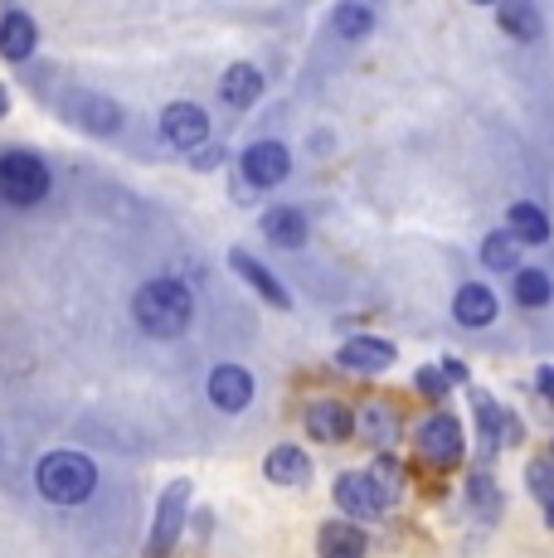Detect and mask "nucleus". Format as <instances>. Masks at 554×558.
I'll use <instances>...</instances> for the list:
<instances>
[{
  "instance_id": "17",
  "label": "nucleus",
  "mask_w": 554,
  "mask_h": 558,
  "mask_svg": "<svg viewBox=\"0 0 554 558\" xmlns=\"http://www.w3.org/2000/svg\"><path fill=\"white\" fill-rule=\"evenodd\" d=\"M263 233H268L277 248H302V243H306L302 209H268V219H263Z\"/></svg>"
},
{
  "instance_id": "31",
  "label": "nucleus",
  "mask_w": 554,
  "mask_h": 558,
  "mask_svg": "<svg viewBox=\"0 0 554 558\" xmlns=\"http://www.w3.org/2000/svg\"><path fill=\"white\" fill-rule=\"evenodd\" d=\"M443 374H447V379H467V369H462L457 360H447V364H443Z\"/></svg>"
},
{
  "instance_id": "28",
  "label": "nucleus",
  "mask_w": 554,
  "mask_h": 558,
  "mask_svg": "<svg viewBox=\"0 0 554 558\" xmlns=\"http://www.w3.org/2000/svg\"><path fill=\"white\" fill-rule=\"evenodd\" d=\"M394 413H389V408H370V433H375V442H389V437H394Z\"/></svg>"
},
{
  "instance_id": "13",
  "label": "nucleus",
  "mask_w": 554,
  "mask_h": 558,
  "mask_svg": "<svg viewBox=\"0 0 554 558\" xmlns=\"http://www.w3.org/2000/svg\"><path fill=\"white\" fill-rule=\"evenodd\" d=\"M453 316L462 320V326H492L496 320V292L492 287H482V282H467L462 292H457V302H453Z\"/></svg>"
},
{
  "instance_id": "14",
  "label": "nucleus",
  "mask_w": 554,
  "mask_h": 558,
  "mask_svg": "<svg viewBox=\"0 0 554 558\" xmlns=\"http://www.w3.org/2000/svg\"><path fill=\"white\" fill-rule=\"evenodd\" d=\"M0 53L15 63L35 53V20H29L25 10H10V15L0 20Z\"/></svg>"
},
{
  "instance_id": "5",
  "label": "nucleus",
  "mask_w": 554,
  "mask_h": 558,
  "mask_svg": "<svg viewBox=\"0 0 554 558\" xmlns=\"http://www.w3.org/2000/svg\"><path fill=\"white\" fill-rule=\"evenodd\" d=\"M419 452L429 461H438V466H457L462 461V427H457V417L447 413H433L419 423Z\"/></svg>"
},
{
  "instance_id": "25",
  "label": "nucleus",
  "mask_w": 554,
  "mask_h": 558,
  "mask_svg": "<svg viewBox=\"0 0 554 558\" xmlns=\"http://www.w3.org/2000/svg\"><path fill=\"white\" fill-rule=\"evenodd\" d=\"M370 25H375V15H370L365 5H340V10H336V29H340V39H365V35H370Z\"/></svg>"
},
{
  "instance_id": "11",
  "label": "nucleus",
  "mask_w": 554,
  "mask_h": 558,
  "mask_svg": "<svg viewBox=\"0 0 554 558\" xmlns=\"http://www.w3.org/2000/svg\"><path fill=\"white\" fill-rule=\"evenodd\" d=\"M306 427H312V437H322V442H346V437L356 433V417H350L346 403L322 399L306 408Z\"/></svg>"
},
{
  "instance_id": "22",
  "label": "nucleus",
  "mask_w": 554,
  "mask_h": 558,
  "mask_svg": "<svg viewBox=\"0 0 554 558\" xmlns=\"http://www.w3.org/2000/svg\"><path fill=\"white\" fill-rule=\"evenodd\" d=\"M496 20H501V25H506L516 39H526V45H530V39H540V29H545V25H540V10H535V5H520V0H516V5H501Z\"/></svg>"
},
{
  "instance_id": "1",
  "label": "nucleus",
  "mask_w": 554,
  "mask_h": 558,
  "mask_svg": "<svg viewBox=\"0 0 554 558\" xmlns=\"http://www.w3.org/2000/svg\"><path fill=\"white\" fill-rule=\"evenodd\" d=\"M132 311L142 320V330H152V336H180L190 326V316H195V302H190V292L176 277H156V282H146L136 292Z\"/></svg>"
},
{
  "instance_id": "12",
  "label": "nucleus",
  "mask_w": 554,
  "mask_h": 558,
  "mask_svg": "<svg viewBox=\"0 0 554 558\" xmlns=\"http://www.w3.org/2000/svg\"><path fill=\"white\" fill-rule=\"evenodd\" d=\"M340 364L346 369H360V374H380L394 364V345L389 340H370V336H356L340 345Z\"/></svg>"
},
{
  "instance_id": "2",
  "label": "nucleus",
  "mask_w": 554,
  "mask_h": 558,
  "mask_svg": "<svg viewBox=\"0 0 554 558\" xmlns=\"http://www.w3.org/2000/svg\"><path fill=\"white\" fill-rule=\"evenodd\" d=\"M39 490H45L55 506H79V500L93 496L98 486V466H93L83 452H49L39 461Z\"/></svg>"
},
{
  "instance_id": "27",
  "label": "nucleus",
  "mask_w": 554,
  "mask_h": 558,
  "mask_svg": "<svg viewBox=\"0 0 554 558\" xmlns=\"http://www.w3.org/2000/svg\"><path fill=\"white\" fill-rule=\"evenodd\" d=\"M472 500H477V506H482L486 514H492V510L501 506V496L492 490V481H486V476H472Z\"/></svg>"
},
{
  "instance_id": "20",
  "label": "nucleus",
  "mask_w": 554,
  "mask_h": 558,
  "mask_svg": "<svg viewBox=\"0 0 554 558\" xmlns=\"http://www.w3.org/2000/svg\"><path fill=\"white\" fill-rule=\"evenodd\" d=\"M510 233H516L520 243H545L550 239V219L545 209H535V204H510Z\"/></svg>"
},
{
  "instance_id": "34",
  "label": "nucleus",
  "mask_w": 554,
  "mask_h": 558,
  "mask_svg": "<svg viewBox=\"0 0 554 558\" xmlns=\"http://www.w3.org/2000/svg\"><path fill=\"white\" fill-rule=\"evenodd\" d=\"M550 461H554V447H550Z\"/></svg>"
},
{
  "instance_id": "23",
  "label": "nucleus",
  "mask_w": 554,
  "mask_h": 558,
  "mask_svg": "<svg viewBox=\"0 0 554 558\" xmlns=\"http://www.w3.org/2000/svg\"><path fill=\"white\" fill-rule=\"evenodd\" d=\"M550 296H554L550 272H540V267H520L516 272V302L520 306H545Z\"/></svg>"
},
{
  "instance_id": "21",
  "label": "nucleus",
  "mask_w": 554,
  "mask_h": 558,
  "mask_svg": "<svg viewBox=\"0 0 554 558\" xmlns=\"http://www.w3.org/2000/svg\"><path fill=\"white\" fill-rule=\"evenodd\" d=\"M482 263L492 267V272H520V239L516 233H492V239L482 243Z\"/></svg>"
},
{
  "instance_id": "9",
  "label": "nucleus",
  "mask_w": 554,
  "mask_h": 558,
  "mask_svg": "<svg viewBox=\"0 0 554 558\" xmlns=\"http://www.w3.org/2000/svg\"><path fill=\"white\" fill-rule=\"evenodd\" d=\"M161 132H166V142H170V146H180V151H190V146H200V142H205V132H209V117L200 112L195 102H170V107H166V117H161Z\"/></svg>"
},
{
  "instance_id": "10",
  "label": "nucleus",
  "mask_w": 554,
  "mask_h": 558,
  "mask_svg": "<svg viewBox=\"0 0 554 558\" xmlns=\"http://www.w3.org/2000/svg\"><path fill=\"white\" fill-rule=\"evenodd\" d=\"M209 399L224 413H239V408L253 403V379L249 369H239V364H219L215 374H209Z\"/></svg>"
},
{
  "instance_id": "29",
  "label": "nucleus",
  "mask_w": 554,
  "mask_h": 558,
  "mask_svg": "<svg viewBox=\"0 0 554 558\" xmlns=\"http://www.w3.org/2000/svg\"><path fill=\"white\" fill-rule=\"evenodd\" d=\"M419 389L438 399V393H447V374L443 369H419Z\"/></svg>"
},
{
  "instance_id": "32",
  "label": "nucleus",
  "mask_w": 554,
  "mask_h": 558,
  "mask_svg": "<svg viewBox=\"0 0 554 558\" xmlns=\"http://www.w3.org/2000/svg\"><path fill=\"white\" fill-rule=\"evenodd\" d=\"M5 102H10V98H5V88H0V117H5Z\"/></svg>"
},
{
  "instance_id": "33",
  "label": "nucleus",
  "mask_w": 554,
  "mask_h": 558,
  "mask_svg": "<svg viewBox=\"0 0 554 558\" xmlns=\"http://www.w3.org/2000/svg\"><path fill=\"white\" fill-rule=\"evenodd\" d=\"M545 520H550V524H554V506H545Z\"/></svg>"
},
{
  "instance_id": "3",
  "label": "nucleus",
  "mask_w": 554,
  "mask_h": 558,
  "mask_svg": "<svg viewBox=\"0 0 554 558\" xmlns=\"http://www.w3.org/2000/svg\"><path fill=\"white\" fill-rule=\"evenodd\" d=\"M0 195L10 204H39L49 195V170L29 151H5L0 156Z\"/></svg>"
},
{
  "instance_id": "18",
  "label": "nucleus",
  "mask_w": 554,
  "mask_h": 558,
  "mask_svg": "<svg viewBox=\"0 0 554 558\" xmlns=\"http://www.w3.org/2000/svg\"><path fill=\"white\" fill-rule=\"evenodd\" d=\"M229 263L239 267V272H243V282H249L253 292H263L273 306H282V311H287V292H282V287H277V277L268 272V267H263V263H253V257L243 253V248H233V253H229Z\"/></svg>"
},
{
  "instance_id": "15",
  "label": "nucleus",
  "mask_w": 554,
  "mask_h": 558,
  "mask_svg": "<svg viewBox=\"0 0 554 558\" xmlns=\"http://www.w3.org/2000/svg\"><path fill=\"white\" fill-rule=\"evenodd\" d=\"M258 93H263V73L253 69V63H233V69L224 73V83H219V98L229 107H249Z\"/></svg>"
},
{
  "instance_id": "7",
  "label": "nucleus",
  "mask_w": 554,
  "mask_h": 558,
  "mask_svg": "<svg viewBox=\"0 0 554 558\" xmlns=\"http://www.w3.org/2000/svg\"><path fill=\"white\" fill-rule=\"evenodd\" d=\"M185 506H190V481H170L166 496H161V514H156L152 549H146V558H166V554H170V544H176L180 524H185Z\"/></svg>"
},
{
  "instance_id": "16",
  "label": "nucleus",
  "mask_w": 554,
  "mask_h": 558,
  "mask_svg": "<svg viewBox=\"0 0 554 558\" xmlns=\"http://www.w3.org/2000/svg\"><path fill=\"white\" fill-rule=\"evenodd\" d=\"M322 558H365V534L356 530V524H340V520H332V524H322Z\"/></svg>"
},
{
  "instance_id": "8",
  "label": "nucleus",
  "mask_w": 554,
  "mask_h": 558,
  "mask_svg": "<svg viewBox=\"0 0 554 558\" xmlns=\"http://www.w3.org/2000/svg\"><path fill=\"white\" fill-rule=\"evenodd\" d=\"M287 170H292V156H287V146H277V142H253L249 151H243V175L263 190L282 185Z\"/></svg>"
},
{
  "instance_id": "26",
  "label": "nucleus",
  "mask_w": 554,
  "mask_h": 558,
  "mask_svg": "<svg viewBox=\"0 0 554 558\" xmlns=\"http://www.w3.org/2000/svg\"><path fill=\"white\" fill-rule=\"evenodd\" d=\"M530 490H535L545 506H554V461H535V466H530Z\"/></svg>"
},
{
  "instance_id": "19",
  "label": "nucleus",
  "mask_w": 554,
  "mask_h": 558,
  "mask_svg": "<svg viewBox=\"0 0 554 558\" xmlns=\"http://www.w3.org/2000/svg\"><path fill=\"white\" fill-rule=\"evenodd\" d=\"M306 471H312V461L302 447H273L268 452V476L277 486H297V481H306Z\"/></svg>"
},
{
  "instance_id": "4",
  "label": "nucleus",
  "mask_w": 554,
  "mask_h": 558,
  "mask_svg": "<svg viewBox=\"0 0 554 558\" xmlns=\"http://www.w3.org/2000/svg\"><path fill=\"white\" fill-rule=\"evenodd\" d=\"M336 506L350 520H380L389 510V486H380V476H340L336 481Z\"/></svg>"
},
{
  "instance_id": "6",
  "label": "nucleus",
  "mask_w": 554,
  "mask_h": 558,
  "mask_svg": "<svg viewBox=\"0 0 554 558\" xmlns=\"http://www.w3.org/2000/svg\"><path fill=\"white\" fill-rule=\"evenodd\" d=\"M63 117H69L73 126H83V132H93V136H112L117 126H122L117 102L98 98V93H69V98H63Z\"/></svg>"
},
{
  "instance_id": "24",
  "label": "nucleus",
  "mask_w": 554,
  "mask_h": 558,
  "mask_svg": "<svg viewBox=\"0 0 554 558\" xmlns=\"http://www.w3.org/2000/svg\"><path fill=\"white\" fill-rule=\"evenodd\" d=\"M472 408H477V417H482V437H486V452L501 442V427H506V417H501V408L492 403V393H482V389H472Z\"/></svg>"
},
{
  "instance_id": "30",
  "label": "nucleus",
  "mask_w": 554,
  "mask_h": 558,
  "mask_svg": "<svg viewBox=\"0 0 554 558\" xmlns=\"http://www.w3.org/2000/svg\"><path fill=\"white\" fill-rule=\"evenodd\" d=\"M540 393H550V399H554V369H550V364L540 369Z\"/></svg>"
}]
</instances>
